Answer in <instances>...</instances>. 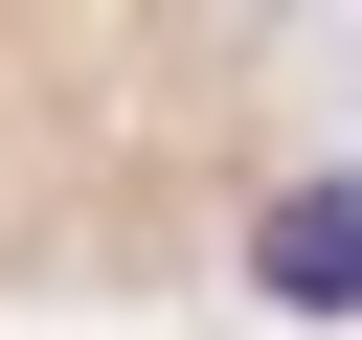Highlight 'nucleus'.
Segmentation results:
<instances>
[{
	"mask_svg": "<svg viewBox=\"0 0 362 340\" xmlns=\"http://www.w3.org/2000/svg\"><path fill=\"white\" fill-rule=\"evenodd\" d=\"M317 159V0H0V340L204 295Z\"/></svg>",
	"mask_w": 362,
	"mask_h": 340,
	"instance_id": "1",
	"label": "nucleus"
}]
</instances>
